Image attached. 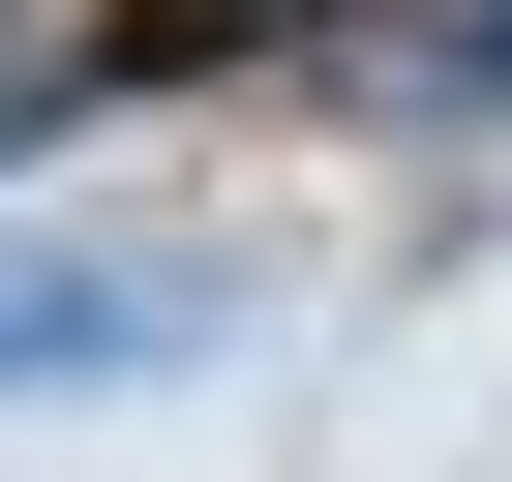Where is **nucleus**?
Here are the masks:
<instances>
[{
    "instance_id": "nucleus-1",
    "label": "nucleus",
    "mask_w": 512,
    "mask_h": 482,
    "mask_svg": "<svg viewBox=\"0 0 512 482\" xmlns=\"http://www.w3.org/2000/svg\"><path fill=\"white\" fill-rule=\"evenodd\" d=\"M211 302L151 272V241H0V392H151Z\"/></svg>"
},
{
    "instance_id": "nucleus-2",
    "label": "nucleus",
    "mask_w": 512,
    "mask_h": 482,
    "mask_svg": "<svg viewBox=\"0 0 512 482\" xmlns=\"http://www.w3.org/2000/svg\"><path fill=\"white\" fill-rule=\"evenodd\" d=\"M91 61H121V0H0V151H31V121H61Z\"/></svg>"
},
{
    "instance_id": "nucleus-3",
    "label": "nucleus",
    "mask_w": 512,
    "mask_h": 482,
    "mask_svg": "<svg viewBox=\"0 0 512 482\" xmlns=\"http://www.w3.org/2000/svg\"><path fill=\"white\" fill-rule=\"evenodd\" d=\"M422 91H452V121H512V0H452V31H422Z\"/></svg>"
}]
</instances>
